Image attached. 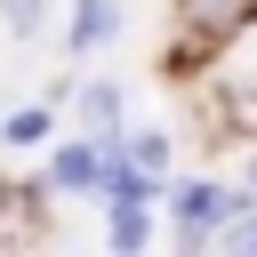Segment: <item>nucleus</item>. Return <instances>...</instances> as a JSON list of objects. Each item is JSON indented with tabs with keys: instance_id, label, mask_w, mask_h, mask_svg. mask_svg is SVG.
Instances as JSON below:
<instances>
[{
	"instance_id": "20e7f679",
	"label": "nucleus",
	"mask_w": 257,
	"mask_h": 257,
	"mask_svg": "<svg viewBox=\"0 0 257 257\" xmlns=\"http://www.w3.org/2000/svg\"><path fill=\"white\" fill-rule=\"evenodd\" d=\"M104 32H112V0H88V8H80V24H72V48H96Z\"/></svg>"
},
{
	"instance_id": "f257e3e1",
	"label": "nucleus",
	"mask_w": 257,
	"mask_h": 257,
	"mask_svg": "<svg viewBox=\"0 0 257 257\" xmlns=\"http://www.w3.org/2000/svg\"><path fill=\"white\" fill-rule=\"evenodd\" d=\"M225 201H217V185H177V225H185V249H201V233H209V217H217Z\"/></svg>"
},
{
	"instance_id": "39448f33",
	"label": "nucleus",
	"mask_w": 257,
	"mask_h": 257,
	"mask_svg": "<svg viewBox=\"0 0 257 257\" xmlns=\"http://www.w3.org/2000/svg\"><path fill=\"white\" fill-rule=\"evenodd\" d=\"M241 8H249V0H185V16H193L201 32H225V24L241 16Z\"/></svg>"
},
{
	"instance_id": "1a4fd4ad",
	"label": "nucleus",
	"mask_w": 257,
	"mask_h": 257,
	"mask_svg": "<svg viewBox=\"0 0 257 257\" xmlns=\"http://www.w3.org/2000/svg\"><path fill=\"white\" fill-rule=\"evenodd\" d=\"M225 257H257V217H241V225L225 233Z\"/></svg>"
},
{
	"instance_id": "6e6552de",
	"label": "nucleus",
	"mask_w": 257,
	"mask_h": 257,
	"mask_svg": "<svg viewBox=\"0 0 257 257\" xmlns=\"http://www.w3.org/2000/svg\"><path fill=\"white\" fill-rule=\"evenodd\" d=\"M40 137H48V104H32V112L8 120V145H40Z\"/></svg>"
},
{
	"instance_id": "0eeeda50",
	"label": "nucleus",
	"mask_w": 257,
	"mask_h": 257,
	"mask_svg": "<svg viewBox=\"0 0 257 257\" xmlns=\"http://www.w3.org/2000/svg\"><path fill=\"white\" fill-rule=\"evenodd\" d=\"M80 112H88V128H112V120H120V88H88Z\"/></svg>"
},
{
	"instance_id": "9d476101",
	"label": "nucleus",
	"mask_w": 257,
	"mask_h": 257,
	"mask_svg": "<svg viewBox=\"0 0 257 257\" xmlns=\"http://www.w3.org/2000/svg\"><path fill=\"white\" fill-rule=\"evenodd\" d=\"M0 16H8L16 32H32V24H40V0H0Z\"/></svg>"
},
{
	"instance_id": "f03ea898",
	"label": "nucleus",
	"mask_w": 257,
	"mask_h": 257,
	"mask_svg": "<svg viewBox=\"0 0 257 257\" xmlns=\"http://www.w3.org/2000/svg\"><path fill=\"white\" fill-rule=\"evenodd\" d=\"M56 185H64V193H88V185H96V153H88V145H64V153H56Z\"/></svg>"
},
{
	"instance_id": "7ed1b4c3",
	"label": "nucleus",
	"mask_w": 257,
	"mask_h": 257,
	"mask_svg": "<svg viewBox=\"0 0 257 257\" xmlns=\"http://www.w3.org/2000/svg\"><path fill=\"white\" fill-rule=\"evenodd\" d=\"M104 193H112V209H145V201H153V177H145V169H128V161H120V169H112V177H104Z\"/></svg>"
},
{
	"instance_id": "423d86ee",
	"label": "nucleus",
	"mask_w": 257,
	"mask_h": 257,
	"mask_svg": "<svg viewBox=\"0 0 257 257\" xmlns=\"http://www.w3.org/2000/svg\"><path fill=\"white\" fill-rule=\"evenodd\" d=\"M112 249L120 257H145V217L137 209H112Z\"/></svg>"
}]
</instances>
